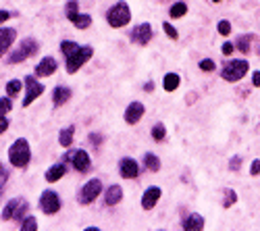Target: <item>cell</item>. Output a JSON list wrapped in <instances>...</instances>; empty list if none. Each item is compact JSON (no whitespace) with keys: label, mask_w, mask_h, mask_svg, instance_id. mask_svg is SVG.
Returning <instances> with one entry per match:
<instances>
[{"label":"cell","mask_w":260,"mask_h":231,"mask_svg":"<svg viewBox=\"0 0 260 231\" xmlns=\"http://www.w3.org/2000/svg\"><path fill=\"white\" fill-rule=\"evenodd\" d=\"M19 223H21V225H19L21 231H36V229H38V221H36V217H31V215H25Z\"/></svg>","instance_id":"obj_29"},{"label":"cell","mask_w":260,"mask_h":231,"mask_svg":"<svg viewBox=\"0 0 260 231\" xmlns=\"http://www.w3.org/2000/svg\"><path fill=\"white\" fill-rule=\"evenodd\" d=\"M258 54H260V46H258Z\"/></svg>","instance_id":"obj_45"},{"label":"cell","mask_w":260,"mask_h":231,"mask_svg":"<svg viewBox=\"0 0 260 231\" xmlns=\"http://www.w3.org/2000/svg\"><path fill=\"white\" fill-rule=\"evenodd\" d=\"M212 3H214V5H219V3H223V0H212Z\"/></svg>","instance_id":"obj_44"},{"label":"cell","mask_w":260,"mask_h":231,"mask_svg":"<svg viewBox=\"0 0 260 231\" xmlns=\"http://www.w3.org/2000/svg\"><path fill=\"white\" fill-rule=\"evenodd\" d=\"M9 162L15 169H27L31 162V148L25 138H17L9 148Z\"/></svg>","instance_id":"obj_2"},{"label":"cell","mask_w":260,"mask_h":231,"mask_svg":"<svg viewBox=\"0 0 260 231\" xmlns=\"http://www.w3.org/2000/svg\"><path fill=\"white\" fill-rule=\"evenodd\" d=\"M9 19H11V13H9V11H0V25L7 23Z\"/></svg>","instance_id":"obj_41"},{"label":"cell","mask_w":260,"mask_h":231,"mask_svg":"<svg viewBox=\"0 0 260 231\" xmlns=\"http://www.w3.org/2000/svg\"><path fill=\"white\" fill-rule=\"evenodd\" d=\"M5 90H7V96L9 98H17L21 94V90H23V81H21V79H11L7 86H5Z\"/></svg>","instance_id":"obj_27"},{"label":"cell","mask_w":260,"mask_h":231,"mask_svg":"<svg viewBox=\"0 0 260 231\" xmlns=\"http://www.w3.org/2000/svg\"><path fill=\"white\" fill-rule=\"evenodd\" d=\"M15 40H17V29L0 27V56H5L11 50V46L15 44Z\"/></svg>","instance_id":"obj_17"},{"label":"cell","mask_w":260,"mask_h":231,"mask_svg":"<svg viewBox=\"0 0 260 231\" xmlns=\"http://www.w3.org/2000/svg\"><path fill=\"white\" fill-rule=\"evenodd\" d=\"M229 169H231V171H240V169H242V156H233V158L229 160Z\"/></svg>","instance_id":"obj_36"},{"label":"cell","mask_w":260,"mask_h":231,"mask_svg":"<svg viewBox=\"0 0 260 231\" xmlns=\"http://www.w3.org/2000/svg\"><path fill=\"white\" fill-rule=\"evenodd\" d=\"M3 171H5V167H3V162H0V175H3Z\"/></svg>","instance_id":"obj_43"},{"label":"cell","mask_w":260,"mask_h":231,"mask_svg":"<svg viewBox=\"0 0 260 231\" xmlns=\"http://www.w3.org/2000/svg\"><path fill=\"white\" fill-rule=\"evenodd\" d=\"M119 175L123 177V179H136L138 175H140V162L136 160V158H132V156H123L121 160H119Z\"/></svg>","instance_id":"obj_13"},{"label":"cell","mask_w":260,"mask_h":231,"mask_svg":"<svg viewBox=\"0 0 260 231\" xmlns=\"http://www.w3.org/2000/svg\"><path fill=\"white\" fill-rule=\"evenodd\" d=\"M23 88H25V98H23V107L27 109V107H31V104L44 94V83H42L38 77H34V75H27L25 79H23Z\"/></svg>","instance_id":"obj_10"},{"label":"cell","mask_w":260,"mask_h":231,"mask_svg":"<svg viewBox=\"0 0 260 231\" xmlns=\"http://www.w3.org/2000/svg\"><path fill=\"white\" fill-rule=\"evenodd\" d=\"M160 196H162L160 187L158 185H150L148 190L142 194V208H144V211H152V208L158 204Z\"/></svg>","instance_id":"obj_15"},{"label":"cell","mask_w":260,"mask_h":231,"mask_svg":"<svg viewBox=\"0 0 260 231\" xmlns=\"http://www.w3.org/2000/svg\"><path fill=\"white\" fill-rule=\"evenodd\" d=\"M73 136H75V125H69V127H62L58 131V144L62 148H71L73 144Z\"/></svg>","instance_id":"obj_24"},{"label":"cell","mask_w":260,"mask_h":231,"mask_svg":"<svg viewBox=\"0 0 260 231\" xmlns=\"http://www.w3.org/2000/svg\"><path fill=\"white\" fill-rule=\"evenodd\" d=\"M250 175H260V158H254L252 164H250Z\"/></svg>","instance_id":"obj_37"},{"label":"cell","mask_w":260,"mask_h":231,"mask_svg":"<svg viewBox=\"0 0 260 231\" xmlns=\"http://www.w3.org/2000/svg\"><path fill=\"white\" fill-rule=\"evenodd\" d=\"M29 211V202L25 198H13L5 204L3 213H0V217H3V221H21Z\"/></svg>","instance_id":"obj_6"},{"label":"cell","mask_w":260,"mask_h":231,"mask_svg":"<svg viewBox=\"0 0 260 231\" xmlns=\"http://www.w3.org/2000/svg\"><path fill=\"white\" fill-rule=\"evenodd\" d=\"M237 202V192L231 187H223V208H231Z\"/></svg>","instance_id":"obj_28"},{"label":"cell","mask_w":260,"mask_h":231,"mask_svg":"<svg viewBox=\"0 0 260 231\" xmlns=\"http://www.w3.org/2000/svg\"><path fill=\"white\" fill-rule=\"evenodd\" d=\"M252 86L260 88V71H252Z\"/></svg>","instance_id":"obj_40"},{"label":"cell","mask_w":260,"mask_h":231,"mask_svg":"<svg viewBox=\"0 0 260 231\" xmlns=\"http://www.w3.org/2000/svg\"><path fill=\"white\" fill-rule=\"evenodd\" d=\"M100 194H102V179L100 177H92L88 183L81 185V190L77 194V202L81 206H90Z\"/></svg>","instance_id":"obj_9"},{"label":"cell","mask_w":260,"mask_h":231,"mask_svg":"<svg viewBox=\"0 0 260 231\" xmlns=\"http://www.w3.org/2000/svg\"><path fill=\"white\" fill-rule=\"evenodd\" d=\"M216 31H219V36H223V38L231 36V31H233L231 21H227V19H221L219 23H216Z\"/></svg>","instance_id":"obj_31"},{"label":"cell","mask_w":260,"mask_h":231,"mask_svg":"<svg viewBox=\"0 0 260 231\" xmlns=\"http://www.w3.org/2000/svg\"><path fill=\"white\" fill-rule=\"evenodd\" d=\"M252 42H254L252 34H240L233 40V46H235V50H240L242 54H250L252 52Z\"/></svg>","instance_id":"obj_21"},{"label":"cell","mask_w":260,"mask_h":231,"mask_svg":"<svg viewBox=\"0 0 260 231\" xmlns=\"http://www.w3.org/2000/svg\"><path fill=\"white\" fill-rule=\"evenodd\" d=\"M152 140L154 142H165L167 140V127H165V123H156L154 127H152Z\"/></svg>","instance_id":"obj_30"},{"label":"cell","mask_w":260,"mask_h":231,"mask_svg":"<svg viewBox=\"0 0 260 231\" xmlns=\"http://www.w3.org/2000/svg\"><path fill=\"white\" fill-rule=\"evenodd\" d=\"M179 86H181V77H179L177 73H167V75L162 77V88H165V92H175Z\"/></svg>","instance_id":"obj_25"},{"label":"cell","mask_w":260,"mask_h":231,"mask_svg":"<svg viewBox=\"0 0 260 231\" xmlns=\"http://www.w3.org/2000/svg\"><path fill=\"white\" fill-rule=\"evenodd\" d=\"M162 31H165V36H167L169 40H173V42L179 40V31H177L175 27H173V25L169 23V21H162Z\"/></svg>","instance_id":"obj_32"},{"label":"cell","mask_w":260,"mask_h":231,"mask_svg":"<svg viewBox=\"0 0 260 231\" xmlns=\"http://www.w3.org/2000/svg\"><path fill=\"white\" fill-rule=\"evenodd\" d=\"M64 15L71 21V25L77 29H88L92 25V15L88 13H79V3L77 0H69L67 7H64Z\"/></svg>","instance_id":"obj_8"},{"label":"cell","mask_w":260,"mask_h":231,"mask_svg":"<svg viewBox=\"0 0 260 231\" xmlns=\"http://www.w3.org/2000/svg\"><path fill=\"white\" fill-rule=\"evenodd\" d=\"M250 71V62L246 58H233V60H227L223 69H221V77L229 83H237L242 81Z\"/></svg>","instance_id":"obj_5"},{"label":"cell","mask_w":260,"mask_h":231,"mask_svg":"<svg viewBox=\"0 0 260 231\" xmlns=\"http://www.w3.org/2000/svg\"><path fill=\"white\" fill-rule=\"evenodd\" d=\"M62 160L67 164H71L73 169L79 171V173H90L92 171V158H90V154L85 150H69L67 148Z\"/></svg>","instance_id":"obj_7"},{"label":"cell","mask_w":260,"mask_h":231,"mask_svg":"<svg viewBox=\"0 0 260 231\" xmlns=\"http://www.w3.org/2000/svg\"><path fill=\"white\" fill-rule=\"evenodd\" d=\"M58 69V62L54 56H44L38 65H36V77H50Z\"/></svg>","instance_id":"obj_16"},{"label":"cell","mask_w":260,"mask_h":231,"mask_svg":"<svg viewBox=\"0 0 260 231\" xmlns=\"http://www.w3.org/2000/svg\"><path fill=\"white\" fill-rule=\"evenodd\" d=\"M187 3H183V0H177V3H173L171 9H169V17L171 19H183L187 15Z\"/></svg>","instance_id":"obj_26"},{"label":"cell","mask_w":260,"mask_h":231,"mask_svg":"<svg viewBox=\"0 0 260 231\" xmlns=\"http://www.w3.org/2000/svg\"><path fill=\"white\" fill-rule=\"evenodd\" d=\"M142 167H144V171L158 173L160 167H162V162H160V158H158L154 152H146V154L142 156Z\"/></svg>","instance_id":"obj_22"},{"label":"cell","mask_w":260,"mask_h":231,"mask_svg":"<svg viewBox=\"0 0 260 231\" xmlns=\"http://www.w3.org/2000/svg\"><path fill=\"white\" fill-rule=\"evenodd\" d=\"M221 52H223L225 56H231V54L235 52V46H233V42H231V40L223 42V46H221Z\"/></svg>","instance_id":"obj_35"},{"label":"cell","mask_w":260,"mask_h":231,"mask_svg":"<svg viewBox=\"0 0 260 231\" xmlns=\"http://www.w3.org/2000/svg\"><path fill=\"white\" fill-rule=\"evenodd\" d=\"M71 96H73V92H71L69 86H56L52 90V104H54V109L64 107V104L71 100Z\"/></svg>","instance_id":"obj_18"},{"label":"cell","mask_w":260,"mask_h":231,"mask_svg":"<svg viewBox=\"0 0 260 231\" xmlns=\"http://www.w3.org/2000/svg\"><path fill=\"white\" fill-rule=\"evenodd\" d=\"M152 90H154V81L150 79V81H146V83H144V92H152Z\"/></svg>","instance_id":"obj_42"},{"label":"cell","mask_w":260,"mask_h":231,"mask_svg":"<svg viewBox=\"0 0 260 231\" xmlns=\"http://www.w3.org/2000/svg\"><path fill=\"white\" fill-rule=\"evenodd\" d=\"M198 69L204 71V73H212V71L216 69V65H214V60H212V58H202V60L198 62Z\"/></svg>","instance_id":"obj_33"},{"label":"cell","mask_w":260,"mask_h":231,"mask_svg":"<svg viewBox=\"0 0 260 231\" xmlns=\"http://www.w3.org/2000/svg\"><path fill=\"white\" fill-rule=\"evenodd\" d=\"M9 129V119L7 115H0V134H5Z\"/></svg>","instance_id":"obj_39"},{"label":"cell","mask_w":260,"mask_h":231,"mask_svg":"<svg viewBox=\"0 0 260 231\" xmlns=\"http://www.w3.org/2000/svg\"><path fill=\"white\" fill-rule=\"evenodd\" d=\"M129 21H132V9H129L125 0H119V3H115L106 11V23L113 29H121V27L129 25Z\"/></svg>","instance_id":"obj_3"},{"label":"cell","mask_w":260,"mask_h":231,"mask_svg":"<svg viewBox=\"0 0 260 231\" xmlns=\"http://www.w3.org/2000/svg\"><path fill=\"white\" fill-rule=\"evenodd\" d=\"M38 48H40V44L34 38H23L17 44V48L7 54V58H5L7 65H17V62H23V60L31 58L34 54H38Z\"/></svg>","instance_id":"obj_4"},{"label":"cell","mask_w":260,"mask_h":231,"mask_svg":"<svg viewBox=\"0 0 260 231\" xmlns=\"http://www.w3.org/2000/svg\"><path fill=\"white\" fill-rule=\"evenodd\" d=\"M144 113H146V107H144V104H142L140 100H134V102L125 109L123 119H125V123H127V125H136V123H140V121H142Z\"/></svg>","instance_id":"obj_14"},{"label":"cell","mask_w":260,"mask_h":231,"mask_svg":"<svg viewBox=\"0 0 260 231\" xmlns=\"http://www.w3.org/2000/svg\"><path fill=\"white\" fill-rule=\"evenodd\" d=\"M60 52L64 56V69H67L69 75H75L85 62H88L94 56V48L90 44H77V42L71 40H62L60 42Z\"/></svg>","instance_id":"obj_1"},{"label":"cell","mask_w":260,"mask_h":231,"mask_svg":"<svg viewBox=\"0 0 260 231\" xmlns=\"http://www.w3.org/2000/svg\"><path fill=\"white\" fill-rule=\"evenodd\" d=\"M154 36V29L150 23H140L136 25L132 31H129V42L136 46H148L150 44V40H152Z\"/></svg>","instance_id":"obj_12"},{"label":"cell","mask_w":260,"mask_h":231,"mask_svg":"<svg viewBox=\"0 0 260 231\" xmlns=\"http://www.w3.org/2000/svg\"><path fill=\"white\" fill-rule=\"evenodd\" d=\"M13 111V98L5 96V98H0V115H9Z\"/></svg>","instance_id":"obj_34"},{"label":"cell","mask_w":260,"mask_h":231,"mask_svg":"<svg viewBox=\"0 0 260 231\" xmlns=\"http://www.w3.org/2000/svg\"><path fill=\"white\" fill-rule=\"evenodd\" d=\"M38 204H40V211L44 213V215H56L60 208H62V202H60V196L54 192V190H44L42 192V196H40V200H38Z\"/></svg>","instance_id":"obj_11"},{"label":"cell","mask_w":260,"mask_h":231,"mask_svg":"<svg viewBox=\"0 0 260 231\" xmlns=\"http://www.w3.org/2000/svg\"><path fill=\"white\" fill-rule=\"evenodd\" d=\"M67 162H64V160H60V162H56V164H52L50 167V169L44 173V179L48 181V183H56L58 179H62L64 175H67Z\"/></svg>","instance_id":"obj_20"},{"label":"cell","mask_w":260,"mask_h":231,"mask_svg":"<svg viewBox=\"0 0 260 231\" xmlns=\"http://www.w3.org/2000/svg\"><path fill=\"white\" fill-rule=\"evenodd\" d=\"M119 202H123V187L119 183L108 185L104 192V204L106 206H117Z\"/></svg>","instance_id":"obj_19"},{"label":"cell","mask_w":260,"mask_h":231,"mask_svg":"<svg viewBox=\"0 0 260 231\" xmlns=\"http://www.w3.org/2000/svg\"><path fill=\"white\" fill-rule=\"evenodd\" d=\"M181 227L187 229V231H198V229L204 227V217H202L200 213H191V215H187V217L181 221Z\"/></svg>","instance_id":"obj_23"},{"label":"cell","mask_w":260,"mask_h":231,"mask_svg":"<svg viewBox=\"0 0 260 231\" xmlns=\"http://www.w3.org/2000/svg\"><path fill=\"white\" fill-rule=\"evenodd\" d=\"M88 138H90V142H92L94 148H100V144H102V136H100V134H90Z\"/></svg>","instance_id":"obj_38"}]
</instances>
